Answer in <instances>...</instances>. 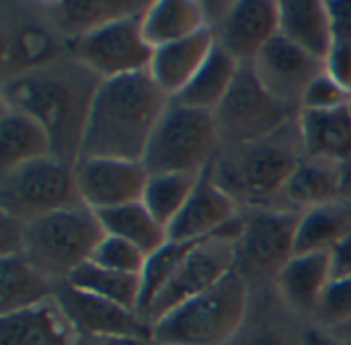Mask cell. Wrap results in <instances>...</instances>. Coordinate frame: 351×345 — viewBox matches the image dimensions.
Wrapping results in <instances>:
<instances>
[{
  "instance_id": "1",
  "label": "cell",
  "mask_w": 351,
  "mask_h": 345,
  "mask_svg": "<svg viewBox=\"0 0 351 345\" xmlns=\"http://www.w3.org/2000/svg\"><path fill=\"white\" fill-rule=\"evenodd\" d=\"M103 80L72 53L2 80L0 103L33 117L49 136L53 156L76 165L90 103Z\"/></svg>"
},
{
  "instance_id": "2",
  "label": "cell",
  "mask_w": 351,
  "mask_h": 345,
  "mask_svg": "<svg viewBox=\"0 0 351 345\" xmlns=\"http://www.w3.org/2000/svg\"><path fill=\"white\" fill-rule=\"evenodd\" d=\"M171 101L148 70L103 80L90 103L78 158L142 160Z\"/></svg>"
},
{
  "instance_id": "3",
  "label": "cell",
  "mask_w": 351,
  "mask_h": 345,
  "mask_svg": "<svg viewBox=\"0 0 351 345\" xmlns=\"http://www.w3.org/2000/svg\"><path fill=\"white\" fill-rule=\"evenodd\" d=\"M302 158L304 148L296 117L267 138L220 146L210 167L216 183L241 210L278 208L280 195Z\"/></svg>"
},
{
  "instance_id": "4",
  "label": "cell",
  "mask_w": 351,
  "mask_h": 345,
  "mask_svg": "<svg viewBox=\"0 0 351 345\" xmlns=\"http://www.w3.org/2000/svg\"><path fill=\"white\" fill-rule=\"evenodd\" d=\"M251 286L234 270L212 290L179 305L152 323L154 345H226L241 329Z\"/></svg>"
},
{
  "instance_id": "5",
  "label": "cell",
  "mask_w": 351,
  "mask_h": 345,
  "mask_svg": "<svg viewBox=\"0 0 351 345\" xmlns=\"http://www.w3.org/2000/svg\"><path fill=\"white\" fill-rule=\"evenodd\" d=\"M105 237L95 210L76 204L25 224V259L56 284L90 261L97 245Z\"/></svg>"
},
{
  "instance_id": "6",
  "label": "cell",
  "mask_w": 351,
  "mask_h": 345,
  "mask_svg": "<svg viewBox=\"0 0 351 345\" xmlns=\"http://www.w3.org/2000/svg\"><path fill=\"white\" fill-rule=\"evenodd\" d=\"M220 146L214 113L173 99L150 136L142 165L148 175L202 173L212 165Z\"/></svg>"
},
{
  "instance_id": "7",
  "label": "cell",
  "mask_w": 351,
  "mask_h": 345,
  "mask_svg": "<svg viewBox=\"0 0 351 345\" xmlns=\"http://www.w3.org/2000/svg\"><path fill=\"white\" fill-rule=\"evenodd\" d=\"M76 204L74 165L53 154L0 173V212L25 224Z\"/></svg>"
},
{
  "instance_id": "8",
  "label": "cell",
  "mask_w": 351,
  "mask_h": 345,
  "mask_svg": "<svg viewBox=\"0 0 351 345\" xmlns=\"http://www.w3.org/2000/svg\"><path fill=\"white\" fill-rule=\"evenodd\" d=\"M66 56H70V43L51 25L39 2H0L2 80L45 68Z\"/></svg>"
},
{
  "instance_id": "9",
  "label": "cell",
  "mask_w": 351,
  "mask_h": 345,
  "mask_svg": "<svg viewBox=\"0 0 351 345\" xmlns=\"http://www.w3.org/2000/svg\"><path fill=\"white\" fill-rule=\"evenodd\" d=\"M237 272L253 288L274 286L280 270L294 257L300 214L280 208L241 210Z\"/></svg>"
},
{
  "instance_id": "10",
  "label": "cell",
  "mask_w": 351,
  "mask_h": 345,
  "mask_svg": "<svg viewBox=\"0 0 351 345\" xmlns=\"http://www.w3.org/2000/svg\"><path fill=\"white\" fill-rule=\"evenodd\" d=\"M300 111L276 99L257 78L253 64H241L232 88L214 111L222 146L255 142L276 134Z\"/></svg>"
},
{
  "instance_id": "11",
  "label": "cell",
  "mask_w": 351,
  "mask_h": 345,
  "mask_svg": "<svg viewBox=\"0 0 351 345\" xmlns=\"http://www.w3.org/2000/svg\"><path fill=\"white\" fill-rule=\"evenodd\" d=\"M241 230L243 218L239 216L232 224H228L214 237L199 241L191 249L177 274L156 296L148 313L150 325L179 305L212 290L237 270V241L241 237Z\"/></svg>"
},
{
  "instance_id": "12",
  "label": "cell",
  "mask_w": 351,
  "mask_h": 345,
  "mask_svg": "<svg viewBox=\"0 0 351 345\" xmlns=\"http://www.w3.org/2000/svg\"><path fill=\"white\" fill-rule=\"evenodd\" d=\"M144 10L68 41L70 53L101 80L146 72L154 49L142 31Z\"/></svg>"
},
{
  "instance_id": "13",
  "label": "cell",
  "mask_w": 351,
  "mask_h": 345,
  "mask_svg": "<svg viewBox=\"0 0 351 345\" xmlns=\"http://www.w3.org/2000/svg\"><path fill=\"white\" fill-rule=\"evenodd\" d=\"M208 27L239 64H253L261 49L280 33V8L271 0L204 2Z\"/></svg>"
},
{
  "instance_id": "14",
  "label": "cell",
  "mask_w": 351,
  "mask_h": 345,
  "mask_svg": "<svg viewBox=\"0 0 351 345\" xmlns=\"http://www.w3.org/2000/svg\"><path fill=\"white\" fill-rule=\"evenodd\" d=\"M74 335L86 337H144L152 340V325L136 311L107 298L60 284L53 296Z\"/></svg>"
},
{
  "instance_id": "15",
  "label": "cell",
  "mask_w": 351,
  "mask_h": 345,
  "mask_svg": "<svg viewBox=\"0 0 351 345\" xmlns=\"http://www.w3.org/2000/svg\"><path fill=\"white\" fill-rule=\"evenodd\" d=\"M80 202L95 212L142 202L148 171L142 160L78 158L74 165Z\"/></svg>"
},
{
  "instance_id": "16",
  "label": "cell",
  "mask_w": 351,
  "mask_h": 345,
  "mask_svg": "<svg viewBox=\"0 0 351 345\" xmlns=\"http://www.w3.org/2000/svg\"><path fill=\"white\" fill-rule=\"evenodd\" d=\"M253 70L276 99L300 111L304 91L321 72H325V62L278 33L255 58Z\"/></svg>"
},
{
  "instance_id": "17",
  "label": "cell",
  "mask_w": 351,
  "mask_h": 345,
  "mask_svg": "<svg viewBox=\"0 0 351 345\" xmlns=\"http://www.w3.org/2000/svg\"><path fill=\"white\" fill-rule=\"evenodd\" d=\"M241 216L237 202L216 183L212 167L202 171L193 193L169 226L171 241H204Z\"/></svg>"
},
{
  "instance_id": "18",
  "label": "cell",
  "mask_w": 351,
  "mask_h": 345,
  "mask_svg": "<svg viewBox=\"0 0 351 345\" xmlns=\"http://www.w3.org/2000/svg\"><path fill=\"white\" fill-rule=\"evenodd\" d=\"M308 323L294 315L274 286L253 288L249 313L226 345H302Z\"/></svg>"
},
{
  "instance_id": "19",
  "label": "cell",
  "mask_w": 351,
  "mask_h": 345,
  "mask_svg": "<svg viewBox=\"0 0 351 345\" xmlns=\"http://www.w3.org/2000/svg\"><path fill=\"white\" fill-rule=\"evenodd\" d=\"M331 280L329 253H298L280 270L274 290L294 315L311 325Z\"/></svg>"
},
{
  "instance_id": "20",
  "label": "cell",
  "mask_w": 351,
  "mask_h": 345,
  "mask_svg": "<svg viewBox=\"0 0 351 345\" xmlns=\"http://www.w3.org/2000/svg\"><path fill=\"white\" fill-rule=\"evenodd\" d=\"M39 4L68 41L88 35L117 19L142 12L148 6L144 0H41Z\"/></svg>"
},
{
  "instance_id": "21",
  "label": "cell",
  "mask_w": 351,
  "mask_h": 345,
  "mask_svg": "<svg viewBox=\"0 0 351 345\" xmlns=\"http://www.w3.org/2000/svg\"><path fill=\"white\" fill-rule=\"evenodd\" d=\"M214 45V33L204 29L187 39L156 47L148 66V74L162 93L175 99L206 64Z\"/></svg>"
},
{
  "instance_id": "22",
  "label": "cell",
  "mask_w": 351,
  "mask_h": 345,
  "mask_svg": "<svg viewBox=\"0 0 351 345\" xmlns=\"http://www.w3.org/2000/svg\"><path fill=\"white\" fill-rule=\"evenodd\" d=\"M280 8V35L315 56L327 60L335 45L333 21L329 2L319 0H286L278 2Z\"/></svg>"
},
{
  "instance_id": "23",
  "label": "cell",
  "mask_w": 351,
  "mask_h": 345,
  "mask_svg": "<svg viewBox=\"0 0 351 345\" xmlns=\"http://www.w3.org/2000/svg\"><path fill=\"white\" fill-rule=\"evenodd\" d=\"M339 165L327 158L304 156L290 175L278 208L304 214L306 210L339 200Z\"/></svg>"
},
{
  "instance_id": "24",
  "label": "cell",
  "mask_w": 351,
  "mask_h": 345,
  "mask_svg": "<svg viewBox=\"0 0 351 345\" xmlns=\"http://www.w3.org/2000/svg\"><path fill=\"white\" fill-rule=\"evenodd\" d=\"M74 337L56 300L0 317V345H72Z\"/></svg>"
},
{
  "instance_id": "25",
  "label": "cell",
  "mask_w": 351,
  "mask_h": 345,
  "mask_svg": "<svg viewBox=\"0 0 351 345\" xmlns=\"http://www.w3.org/2000/svg\"><path fill=\"white\" fill-rule=\"evenodd\" d=\"M208 27L204 2L158 0L148 2L142 14V31L152 49L187 39Z\"/></svg>"
},
{
  "instance_id": "26",
  "label": "cell",
  "mask_w": 351,
  "mask_h": 345,
  "mask_svg": "<svg viewBox=\"0 0 351 345\" xmlns=\"http://www.w3.org/2000/svg\"><path fill=\"white\" fill-rule=\"evenodd\" d=\"M298 132L304 156L343 163L351 156L350 105L331 111H300Z\"/></svg>"
},
{
  "instance_id": "27",
  "label": "cell",
  "mask_w": 351,
  "mask_h": 345,
  "mask_svg": "<svg viewBox=\"0 0 351 345\" xmlns=\"http://www.w3.org/2000/svg\"><path fill=\"white\" fill-rule=\"evenodd\" d=\"M58 286L37 272L25 255L0 257V317L53 300Z\"/></svg>"
},
{
  "instance_id": "28",
  "label": "cell",
  "mask_w": 351,
  "mask_h": 345,
  "mask_svg": "<svg viewBox=\"0 0 351 345\" xmlns=\"http://www.w3.org/2000/svg\"><path fill=\"white\" fill-rule=\"evenodd\" d=\"M49 154L47 132L27 113L0 103V173Z\"/></svg>"
},
{
  "instance_id": "29",
  "label": "cell",
  "mask_w": 351,
  "mask_h": 345,
  "mask_svg": "<svg viewBox=\"0 0 351 345\" xmlns=\"http://www.w3.org/2000/svg\"><path fill=\"white\" fill-rule=\"evenodd\" d=\"M239 68L241 64L232 56H228L220 45H214L206 64L191 78V82L175 97V101L193 109L214 113L232 88Z\"/></svg>"
},
{
  "instance_id": "30",
  "label": "cell",
  "mask_w": 351,
  "mask_h": 345,
  "mask_svg": "<svg viewBox=\"0 0 351 345\" xmlns=\"http://www.w3.org/2000/svg\"><path fill=\"white\" fill-rule=\"evenodd\" d=\"M351 233V204L335 200L300 214L296 230L298 253H329Z\"/></svg>"
},
{
  "instance_id": "31",
  "label": "cell",
  "mask_w": 351,
  "mask_h": 345,
  "mask_svg": "<svg viewBox=\"0 0 351 345\" xmlns=\"http://www.w3.org/2000/svg\"><path fill=\"white\" fill-rule=\"evenodd\" d=\"M97 216L107 235L132 243L146 255H152L169 241V230L146 210L142 202L103 210L97 212Z\"/></svg>"
},
{
  "instance_id": "32",
  "label": "cell",
  "mask_w": 351,
  "mask_h": 345,
  "mask_svg": "<svg viewBox=\"0 0 351 345\" xmlns=\"http://www.w3.org/2000/svg\"><path fill=\"white\" fill-rule=\"evenodd\" d=\"M66 284H70L78 290H84L88 294L107 298L115 305H121V307L138 313L140 292H142L140 276L117 274V272L99 267L93 261H86L68 278Z\"/></svg>"
},
{
  "instance_id": "33",
  "label": "cell",
  "mask_w": 351,
  "mask_h": 345,
  "mask_svg": "<svg viewBox=\"0 0 351 345\" xmlns=\"http://www.w3.org/2000/svg\"><path fill=\"white\" fill-rule=\"evenodd\" d=\"M199 175L202 173H160L148 177L142 204L167 230L193 193Z\"/></svg>"
},
{
  "instance_id": "34",
  "label": "cell",
  "mask_w": 351,
  "mask_h": 345,
  "mask_svg": "<svg viewBox=\"0 0 351 345\" xmlns=\"http://www.w3.org/2000/svg\"><path fill=\"white\" fill-rule=\"evenodd\" d=\"M199 241H167L158 251L148 255L146 265L142 270V292H140V305H138V315L148 321V313L160 294V290L171 282V278L177 274L185 257L191 253V249Z\"/></svg>"
},
{
  "instance_id": "35",
  "label": "cell",
  "mask_w": 351,
  "mask_h": 345,
  "mask_svg": "<svg viewBox=\"0 0 351 345\" xmlns=\"http://www.w3.org/2000/svg\"><path fill=\"white\" fill-rule=\"evenodd\" d=\"M146 259H148V255L142 253L138 247H134L132 243H128L123 239L107 235V233L90 257V261L99 267H105V270H111L117 274H130V276H142Z\"/></svg>"
},
{
  "instance_id": "36",
  "label": "cell",
  "mask_w": 351,
  "mask_h": 345,
  "mask_svg": "<svg viewBox=\"0 0 351 345\" xmlns=\"http://www.w3.org/2000/svg\"><path fill=\"white\" fill-rule=\"evenodd\" d=\"M351 321V278H333L317 305L311 325L331 331Z\"/></svg>"
},
{
  "instance_id": "37",
  "label": "cell",
  "mask_w": 351,
  "mask_h": 345,
  "mask_svg": "<svg viewBox=\"0 0 351 345\" xmlns=\"http://www.w3.org/2000/svg\"><path fill=\"white\" fill-rule=\"evenodd\" d=\"M351 101V95L337 84L327 72H321L304 91L300 111H331V109H341L348 107Z\"/></svg>"
},
{
  "instance_id": "38",
  "label": "cell",
  "mask_w": 351,
  "mask_h": 345,
  "mask_svg": "<svg viewBox=\"0 0 351 345\" xmlns=\"http://www.w3.org/2000/svg\"><path fill=\"white\" fill-rule=\"evenodd\" d=\"M325 72L351 95V43L335 41L325 60Z\"/></svg>"
},
{
  "instance_id": "39",
  "label": "cell",
  "mask_w": 351,
  "mask_h": 345,
  "mask_svg": "<svg viewBox=\"0 0 351 345\" xmlns=\"http://www.w3.org/2000/svg\"><path fill=\"white\" fill-rule=\"evenodd\" d=\"M25 222L0 212V257L23 255Z\"/></svg>"
},
{
  "instance_id": "40",
  "label": "cell",
  "mask_w": 351,
  "mask_h": 345,
  "mask_svg": "<svg viewBox=\"0 0 351 345\" xmlns=\"http://www.w3.org/2000/svg\"><path fill=\"white\" fill-rule=\"evenodd\" d=\"M333 278H351V233L329 251Z\"/></svg>"
},
{
  "instance_id": "41",
  "label": "cell",
  "mask_w": 351,
  "mask_h": 345,
  "mask_svg": "<svg viewBox=\"0 0 351 345\" xmlns=\"http://www.w3.org/2000/svg\"><path fill=\"white\" fill-rule=\"evenodd\" d=\"M335 41L351 43V2H329Z\"/></svg>"
},
{
  "instance_id": "42",
  "label": "cell",
  "mask_w": 351,
  "mask_h": 345,
  "mask_svg": "<svg viewBox=\"0 0 351 345\" xmlns=\"http://www.w3.org/2000/svg\"><path fill=\"white\" fill-rule=\"evenodd\" d=\"M72 345H154L152 340L144 337H86L76 335Z\"/></svg>"
},
{
  "instance_id": "43",
  "label": "cell",
  "mask_w": 351,
  "mask_h": 345,
  "mask_svg": "<svg viewBox=\"0 0 351 345\" xmlns=\"http://www.w3.org/2000/svg\"><path fill=\"white\" fill-rule=\"evenodd\" d=\"M302 345H346L341 344L337 337H333L329 331L321 329V327H315V325H308L306 331H304V337H302Z\"/></svg>"
},
{
  "instance_id": "44",
  "label": "cell",
  "mask_w": 351,
  "mask_h": 345,
  "mask_svg": "<svg viewBox=\"0 0 351 345\" xmlns=\"http://www.w3.org/2000/svg\"><path fill=\"white\" fill-rule=\"evenodd\" d=\"M339 200L351 204V156L339 165Z\"/></svg>"
},
{
  "instance_id": "45",
  "label": "cell",
  "mask_w": 351,
  "mask_h": 345,
  "mask_svg": "<svg viewBox=\"0 0 351 345\" xmlns=\"http://www.w3.org/2000/svg\"><path fill=\"white\" fill-rule=\"evenodd\" d=\"M329 333H331L333 337H337L341 344L351 345V321L343 323V325H339V327H335V329H331Z\"/></svg>"
},
{
  "instance_id": "46",
  "label": "cell",
  "mask_w": 351,
  "mask_h": 345,
  "mask_svg": "<svg viewBox=\"0 0 351 345\" xmlns=\"http://www.w3.org/2000/svg\"><path fill=\"white\" fill-rule=\"evenodd\" d=\"M350 113H351V101H350Z\"/></svg>"
}]
</instances>
